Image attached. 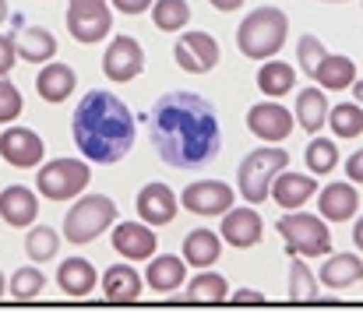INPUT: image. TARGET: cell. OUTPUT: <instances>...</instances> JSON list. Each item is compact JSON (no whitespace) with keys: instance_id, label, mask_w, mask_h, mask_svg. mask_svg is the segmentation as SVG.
Returning a JSON list of instances; mask_svg holds the SVG:
<instances>
[{"instance_id":"cell-16","label":"cell","mask_w":363,"mask_h":324,"mask_svg":"<svg viewBox=\"0 0 363 324\" xmlns=\"http://www.w3.org/2000/svg\"><path fill=\"white\" fill-rule=\"evenodd\" d=\"M223 240L230 243V247H237V250H247V247H254V243H261V236H264V222L257 216V208H230L226 216H223Z\"/></svg>"},{"instance_id":"cell-41","label":"cell","mask_w":363,"mask_h":324,"mask_svg":"<svg viewBox=\"0 0 363 324\" xmlns=\"http://www.w3.org/2000/svg\"><path fill=\"white\" fill-rule=\"evenodd\" d=\"M346 177H350L353 184H363V148L350 155V162H346Z\"/></svg>"},{"instance_id":"cell-42","label":"cell","mask_w":363,"mask_h":324,"mask_svg":"<svg viewBox=\"0 0 363 324\" xmlns=\"http://www.w3.org/2000/svg\"><path fill=\"white\" fill-rule=\"evenodd\" d=\"M113 7H117L121 14H141V11L152 7V0H113Z\"/></svg>"},{"instance_id":"cell-8","label":"cell","mask_w":363,"mask_h":324,"mask_svg":"<svg viewBox=\"0 0 363 324\" xmlns=\"http://www.w3.org/2000/svg\"><path fill=\"white\" fill-rule=\"evenodd\" d=\"M237 194L230 184L223 180H194L184 187L180 194V205L191 212V216H201V218H212V216H226L233 208Z\"/></svg>"},{"instance_id":"cell-44","label":"cell","mask_w":363,"mask_h":324,"mask_svg":"<svg viewBox=\"0 0 363 324\" xmlns=\"http://www.w3.org/2000/svg\"><path fill=\"white\" fill-rule=\"evenodd\" d=\"M353 243H357V250L363 254V216L357 218V225H353Z\"/></svg>"},{"instance_id":"cell-38","label":"cell","mask_w":363,"mask_h":324,"mask_svg":"<svg viewBox=\"0 0 363 324\" xmlns=\"http://www.w3.org/2000/svg\"><path fill=\"white\" fill-rule=\"evenodd\" d=\"M21 92H18V85L11 82V78H0V123H11V120H18L21 116Z\"/></svg>"},{"instance_id":"cell-33","label":"cell","mask_w":363,"mask_h":324,"mask_svg":"<svg viewBox=\"0 0 363 324\" xmlns=\"http://www.w3.org/2000/svg\"><path fill=\"white\" fill-rule=\"evenodd\" d=\"M303 155H307V169H311L314 177H328V173L339 166V148H335V141H328V138H314Z\"/></svg>"},{"instance_id":"cell-29","label":"cell","mask_w":363,"mask_h":324,"mask_svg":"<svg viewBox=\"0 0 363 324\" xmlns=\"http://www.w3.org/2000/svg\"><path fill=\"white\" fill-rule=\"evenodd\" d=\"M293 82H296V71H293V64H286V60H268V64H261L257 67V89L264 92V96H272V99H279V96H289L293 92Z\"/></svg>"},{"instance_id":"cell-37","label":"cell","mask_w":363,"mask_h":324,"mask_svg":"<svg viewBox=\"0 0 363 324\" xmlns=\"http://www.w3.org/2000/svg\"><path fill=\"white\" fill-rule=\"evenodd\" d=\"M325 57H328V50L321 46L318 35H300V39H296V60H300L303 74L314 78V71H318V64H321Z\"/></svg>"},{"instance_id":"cell-4","label":"cell","mask_w":363,"mask_h":324,"mask_svg":"<svg viewBox=\"0 0 363 324\" xmlns=\"http://www.w3.org/2000/svg\"><path fill=\"white\" fill-rule=\"evenodd\" d=\"M289 166V152L286 148H254L247 152L237 169V187L247 205H264V198H272V184L275 177Z\"/></svg>"},{"instance_id":"cell-22","label":"cell","mask_w":363,"mask_h":324,"mask_svg":"<svg viewBox=\"0 0 363 324\" xmlns=\"http://www.w3.org/2000/svg\"><path fill=\"white\" fill-rule=\"evenodd\" d=\"M57 286L64 289V296L82 300V296H89L96 289V268L85 257H67L57 268Z\"/></svg>"},{"instance_id":"cell-6","label":"cell","mask_w":363,"mask_h":324,"mask_svg":"<svg viewBox=\"0 0 363 324\" xmlns=\"http://www.w3.org/2000/svg\"><path fill=\"white\" fill-rule=\"evenodd\" d=\"M117 222V205L106 194H85L71 212L64 216V236L67 243H92L99 233H106Z\"/></svg>"},{"instance_id":"cell-40","label":"cell","mask_w":363,"mask_h":324,"mask_svg":"<svg viewBox=\"0 0 363 324\" xmlns=\"http://www.w3.org/2000/svg\"><path fill=\"white\" fill-rule=\"evenodd\" d=\"M230 300H233L237 307H261V303H264V296L254 293V289H237V293H230Z\"/></svg>"},{"instance_id":"cell-28","label":"cell","mask_w":363,"mask_h":324,"mask_svg":"<svg viewBox=\"0 0 363 324\" xmlns=\"http://www.w3.org/2000/svg\"><path fill=\"white\" fill-rule=\"evenodd\" d=\"M328 113H332V106H328V96L321 89L296 92V120L307 134H318L321 123H328Z\"/></svg>"},{"instance_id":"cell-13","label":"cell","mask_w":363,"mask_h":324,"mask_svg":"<svg viewBox=\"0 0 363 324\" xmlns=\"http://www.w3.org/2000/svg\"><path fill=\"white\" fill-rule=\"evenodd\" d=\"M247 127L264 145H279L293 134V113L282 103H257V106L247 109Z\"/></svg>"},{"instance_id":"cell-39","label":"cell","mask_w":363,"mask_h":324,"mask_svg":"<svg viewBox=\"0 0 363 324\" xmlns=\"http://www.w3.org/2000/svg\"><path fill=\"white\" fill-rule=\"evenodd\" d=\"M14 60H18V50H14V39H7V35H0V78H7V74H11V67H14Z\"/></svg>"},{"instance_id":"cell-21","label":"cell","mask_w":363,"mask_h":324,"mask_svg":"<svg viewBox=\"0 0 363 324\" xmlns=\"http://www.w3.org/2000/svg\"><path fill=\"white\" fill-rule=\"evenodd\" d=\"M184 279H187V261H180L177 254H162V257H155V261H148V272H145V282H148V289L152 293H173V289H180L184 286Z\"/></svg>"},{"instance_id":"cell-30","label":"cell","mask_w":363,"mask_h":324,"mask_svg":"<svg viewBox=\"0 0 363 324\" xmlns=\"http://www.w3.org/2000/svg\"><path fill=\"white\" fill-rule=\"evenodd\" d=\"M184 300L187 303H226L230 300V282L216 272H201V275L191 279Z\"/></svg>"},{"instance_id":"cell-20","label":"cell","mask_w":363,"mask_h":324,"mask_svg":"<svg viewBox=\"0 0 363 324\" xmlns=\"http://www.w3.org/2000/svg\"><path fill=\"white\" fill-rule=\"evenodd\" d=\"M14 50H18V57L25 64H50L57 57V39L43 25H25L14 35Z\"/></svg>"},{"instance_id":"cell-7","label":"cell","mask_w":363,"mask_h":324,"mask_svg":"<svg viewBox=\"0 0 363 324\" xmlns=\"http://www.w3.org/2000/svg\"><path fill=\"white\" fill-rule=\"evenodd\" d=\"M89 159H53L46 166H39L35 187L46 201H71L89 187Z\"/></svg>"},{"instance_id":"cell-3","label":"cell","mask_w":363,"mask_h":324,"mask_svg":"<svg viewBox=\"0 0 363 324\" xmlns=\"http://www.w3.org/2000/svg\"><path fill=\"white\" fill-rule=\"evenodd\" d=\"M289 35V18L279 7H257L250 11L237 28V46L247 60H272Z\"/></svg>"},{"instance_id":"cell-12","label":"cell","mask_w":363,"mask_h":324,"mask_svg":"<svg viewBox=\"0 0 363 324\" xmlns=\"http://www.w3.org/2000/svg\"><path fill=\"white\" fill-rule=\"evenodd\" d=\"M0 155H4L14 169H32V166L43 162L46 145H43V138H39L35 130L11 123V127H4V134H0Z\"/></svg>"},{"instance_id":"cell-5","label":"cell","mask_w":363,"mask_h":324,"mask_svg":"<svg viewBox=\"0 0 363 324\" xmlns=\"http://www.w3.org/2000/svg\"><path fill=\"white\" fill-rule=\"evenodd\" d=\"M275 229L282 233V243L289 254L296 257H325L332 254V233H328V218L311 216V212H286L275 222Z\"/></svg>"},{"instance_id":"cell-32","label":"cell","mask_w":363,"mask_h":324,"mask_svg":"<svg viewBox=\"0 0 363 324\" xmlns=\"http://www.w3.org/2000/svg\"><path fill=\"white\" fill-rule=\"evenodd\" d=\"M57 250H60V233H53L50 225H32L28 229V236H25V254H28V261H53L57 257Z\"/></svg>"},{"instance_id":"cell-10","label":"cell","mask_w":363,"mask_h":324,"mask_svg":"<svg viewBox=\"0 0 363 324\" xmlns=\"http://www.w3.org/2000/svg\"><path fill=\"white\" fill-rule=\"evenodd\" d=\"M110 28H113V11L106 7V0L67 7V32L78 43H99V39L110 35Z\"/></svg>"},{"instance_id":"cell-48","label":"cell","mask_w":363,"mask_h":324,"mask_svg":"<svg viewBox=\"0 0 363 324\" xmlns=\"http://www.w3.org/2000/svg\"><path fill=\"white\" fill-rule=\"evenodd\" d=\"M71 4H96V0H71Z\"/></svg>"},{"instance_id":"cell-24","label":"cell","mask_w":363,"mask_h":324,"mask_svg":"<svg viewBox=\"0 0 363 324\" xmlns=\"http://www.w3.org/2000/svg\"><path fill=\"white\" fill-rule=\"evenodd\" d=\"M223 254V236L212 229H191L184 236V261L194 268H212Z\"/></svg>"},{"instance_id":"cell-45","label":"cell","mask_w":363,"mask_h":324,"mask_svg":"<svg viewBox=\"0 0 363 324\" xmlns=\"http://www.w3.org/2000/svg\"><path fill=\"white\" fill-rule=\"evenodd\" d=\"M7 296V282H4V272H0V300Z\"/></svg>"},{"instance_id":"cell-27","label":"cell","mask_w":363,"mask_h":324,"mask_svg":"<svg viewBox=\"0 0 363 324\" xmlns=\"http://www.w3.org/2000/svg\"><path fill=\"white\" fill-rule=\"evenodd\" d=\"M314 82H318L325 92H342V89H350V85L357 82V64H353L350 57H342V53H328V57L318 64Z\"/></svg>"},{"instance_id":"cell-17","label":"cell","mask_w":363,"mask_h":324,"mask_svg":"<svg viewBox=\"0 0 363 324\" xmlns=\"http://www.w3.org/2000/svg\"><path fill=\"white\" fill-rule=\"evenodd\" d=\"M39 216V198L35 191L21 187V184H11L0 191V218L14 229H28L32 222Z\"/></svg>"},{"instance_id":"cell-15","label":"cell","mask_w":363,"mask_h":324,"mask_svg":"<svg viewBox=\"0 0 363 324\" xmlns=\"http://www.w3.org/2000/svg\"><path fill=\"white\" fill-rule=\"evenodd\" d=\"M134 205H138L141 222H148L152 229L173 222V218H177V208H180L177 194H173L166 184H145V187L138 191V201H134Z\"/></svg>"},{"instance_id":"cell-31","label":"cell","mask_w":363,"mask_h":324,"mask_svg":"<svg viewBox=\"0 0 363 324\" xmlns=\"http://www.w3.org/2000/svg\"><path fill=\"white\" fill-rule=\"evenodd\" d=\"M152 21L159 32H180L191 21V4L187 0H155L152 4Z\"/></svg>"},{"instance_id":"cell-14","label":"cell","mask_w":363,"mask_h":324,"mask_svg":"<svg viewBox=\"0 0 363 324\" xmlns=\"http://www.w3.org/2000/svg\"><path fill=\"white\" fill-rule=\"evenodd\" d=\"M159 247V236L152 233L148 222H121L113 229V250L123 261H148Z\"/></svg>"},{"instance_id":"cell-18","label":"cell","mask_w":363,"mask_h":324,"mask_svg":"<svg viewBox=\"0 0 363 324\" xmlns=\"http://www.w3.org/2000/svg\"><path fill=\"white\" fill-rule=\"evenodd\" d=\"M314 191H318V184H314V177H303V173H293V169H282V173L275 177V184H272V201H275L279 208H286V212H293V208H300V205H307V201L314 198Z\"/></svg>"},{"instance_id":"cell-2","label":"cell","mask_w":363,"mask_h":324,"mask_svg":"<svg viewBox=\"0 0 363 324\" xmlns=\"http://www.w3.org/2000/svg\"><path fill=\"white\" fill-rule=\"evenodd\" d=\"M71 134H74V145L82 148V155L89 162L113 166L134 148L138 127H134L130 109L123 106L113 92L92 89L71 116Z\"/></svg>"},{"instance_id":"cell-26","label":"cell","mask_w":363,"mask_h":324,"mask_svg":"<svg viewBox=\"0 0 363 324\" xmlns=\"http://www.w3.org/2000/svg\"><path fill=\"white\" fill-rule=\"evenodd\" d=\"M103 296L110 303H134L141 296V275L130 264H113L103 275Z\"/></svg>"},{"instance_id":"cell-49","label":"cell","mask_w":363,"mask_h":324,"mask_svg":"<svg viewBox=\"0 0 363 324\" xmlns=\"http://www.w3.org/2000/svg\"><path fill=\"white\" fill-rule=\"evenodd\" d=\"M325 4H342V0H325Z\"/></svg>"},{"instance_id":"cell-47","label":"cell","mask_w":363,"mask_h":324,"mask_svg":"<svg viewBox=\"0 0 363 324\" xmlns=\"http://www.w3.org/2000/svg\"><path fill=\"white\" fill-rule=\"evenodd\" d=\"M357 99H360V103H363V85H357Z\"/></svg>"},{"instance_id":"cell-46","label":"cell","mask_w":363,"mask_h":324,"mask_svg":"<svg viewBox=\"0 0 363 324\" xmlns=\"http://www.w3.org/2000/svg\"><path fill=\"white\" fill-rule=\"evenodd\" d=\"M7 18V0H0V21Z\"/></svg>"},{"instance_id":"cell-23","label":"cell","mask_w":363,"mask_h":324,"mask_svg":"<svg viewBox=\"0 0 363 324\" xmlns=\"http://www.w3.org/2000/svg\"><path fill=\"white\" fill-rule=\"evenodd\" d=\"M78 85V74L67 67V64H46L39 74H35V89H39V99L46 103H64Z\"/></svg>"},{"instance_id":"cell-25","label":"cell","mask_w":363,"mask_h":324,"mask_svg":"<svg viewBox=\"0 0 363 324\" xmlns=\"http://www.w3.org/2000/svg\"><path fill=\"white\" fill-rule=\"evenodd\" d=\"M363 279V257L360 254H332L321 264V286L328 289H350Z\"/></svg>"},{"instance_id":"cell-19","label":"cell","mask_w":363,"mask_h":324,"mask_svg":"<svg viewBox=\"0 0 363 324\" xmlns=\"http://www.w3.org/2000/svg\"><path fill=\"white\" fill-rule=\"evenodd\" d=\"M318 208H321V216L328 218V222H350V218L357 216V208H360V194H357L353 180L350 184L346 180L328 184L321 191V198H318Z\"/></svg>"},{"instance_id":"cell-34","label":"cell","mask_w":363,"mask_h":324,"mask_svg":"<svg viewBox=\"0 0 363 324\" xmlns=\"http://www.w3.org/2000/svg\"><path fill=\"white\" fill-rule=\"evenodd\" d=\"M328 127L335 130V138H360L363 134V109L357 103H339L328 113Z\"/></svg>"},{"instance_id":"cell-1","label":"cell","mask_w":363,"mask_h":324,"mask_svg":"<svg viewBox=\"0 0 363 324\" xmlns=\"http://www.w3.org/2000/svg\"><path fill=\"white\" fill-rule=\"evenodd\" d=\"M152 145L173 169H205L223 152L216 106L194 92H166L152 103Z\"/></svg>"},{"instance_id":"cell-9","label":"cell","mask_w":363,"mask_h":324,"mask_svg":"<svg viewBox=\"0 0 363 324\" xmlns=\"http://www.w3.org/2000/svg\"><path fill=\"white\" fill-rule=\"evenodd\" d=\"M219 57H223V50H219L216 35H208V32H187L173 46V60L187 74H208L219 64Z\"/></svg>"},{"instance_id":"cell-35","label":"cell","mask_w":363,"mask_h":324,"mask_svg":"<svg viewBox=\"0 0 363 324\" xmlns=\"http://www.w3.org/2000/svg\"><path fill=\"white\" fill-rule=\"evenodd\" d=\"M43 289H46V275H43L35 264L18 268V272L11 275V286H7V293H11L14 300H35Z\"/></svg>"},{"instance_id":"cell-43","label":"cell","mask_w":363,"mask_h":324,"mask_svg":"<svg viewBox=\"0 0 363 324\" xmlns=\"http://www.w3.org/2000/svg\"><path fill=\"white\" fill-rule=\"evenodd\" d=\"M208 4H212V7H219V11H237L243 0H208Z\"/></svg>"},{"instance_id":"cell-36","label":"cell","mask_w":363,"mask_h":324,"mask_svg":"<svg viewBox=\"0 0 363 324\" xmlns=\"http://www.w3.org/2000/svg\"><path fill=\"white\" fill-rule=\"evenodd\" d=\"M289 300H296V303L318 300V279L307 268V261H293V268H289Z\"/></svg>"},{"instance_id":"cell-11","label":"cell","mask_w":363,"mask_h":324,"mask_svg":"<svg viewBox=\"0 0 363 324\" xmlns=\"http://www.w3.org/2000/svg\"><path fill=\"white\" fill-rule=\"evenodd\" d=\"M103 71H106L110 82H121V85L123 82H134L145 71V50H141V43L130 39V35H117L106 46V53H103Z\"/></svg>"}]
</instances>
